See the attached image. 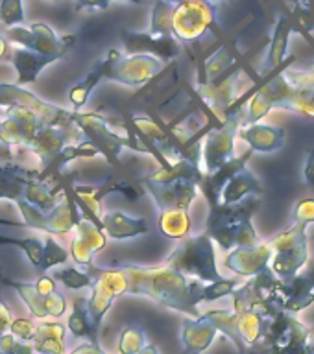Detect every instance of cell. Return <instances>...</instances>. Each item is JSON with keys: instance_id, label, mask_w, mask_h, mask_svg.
I'll return each instance as SVG.
<instances>
[{"instance_id": "74e56055", "label": "cell", "mask_w": 314, "mask_h": 354, "mask_svg": "<svg viewBox=\"0 0 314 354\" xmlns=\"http://www.w3.org/2000/svg\"><path fill=\"white\" fill-rule=\"evenodd\" d=\"M100 82H104V80H102V74H100V71L96 68V66H93V68L87 72V76L83 77L82 82H78L76 85L71 88L69 100H71L74 111H80L83 105L87 104L89 94H91V91H93Z\"/></svg>"}, {"instance_id": "ffe728a7", "label": "cell", "mask_w": 314, "mask_h": 354, "mask_svg": "<svg viewBox=\"0 0 314 354\" xmlns=\"http://www.w3.org/2000/svg\"><path fill=\"white\" fill-rule=\"evenodd\" d=\"M146 192L155 199L159 210L165 209H191L194 199L198 198V185L191 181H174L166 185L144 181L143 177L139 179Z\"/></svg>"}, {"instance_id": "d590c367", "label": "cell", "mask_w": 314, "mask_h": 354, "mask_svg": "<svg viewBox=\"0 0 314 354\" xmlns=\"http://www.w3.org/2000/svg\"><path fill=\"white\" fill-rule=\"evenodd\" d=\"M288 15L293 19L296 32L314 44V39L311 37L314 32V0H288Z\"/></svg>"}, {"instance_id": "d6a6232c", "label": "cell", "mask_w": 314, "mask_h": 354, "mask_svg": "<svg viewBox=\"0 0 314 354\" xmlns=\"http://www.w3.org/2000/svg\"><path fill=\"white\" fill-rule=\"evenodd\" d=\"M157 227L166 238L172 240H183L191 234L193 220L189 214V209H165L159 210Z\"/></svg>"}, {"instance_id": "c3c4849f", "label": "cell", "mask_w": 314, "mask_h": 354, "mask_svg": "<svg viewBox=\"0 0 314 354\" xmlns=\"http://www.w3.org/2000/svg\"><path fill=\"white\" fill-rule=\"evenodd\" d=\"M33 348L37 354H65V342L61 339H37L32 342Z\"/></svg>"}, {"instance_id": "681fc988", "label": "cell", "mask_w": 314, "mask_h": 354, "mask_svg": "<svg viewBox=\"0 0 314 354\" xmlns=\"http://www.w3.org/2000/svg\"><path fill=\"white\" fill-rule=\"evenodd\" d=\"M33 288H35V292L41 293V295H50V293L58 292V282H55L54 277L41 275L37 277V281L33 282Z\"/></svg>"}, {"instance_id": "94428289", "label": "cell", "mask_w": 314, "mask_h": 354, "mask_svg": "<svg viewBox=\"0 0 314 354\" xmlns=\"http://www.w3.org/2000/svg\"><path fill=\"white\" fill-rule=\"evenodd\" d=\"M52 2H54V0H52Z\"/></svg>"}, {"instance_id": "ee69618b", "label": "cell", "mask_w": 314, "mask_h": 354, "mask_svg": "<svg viewBox=\"0 0 314 354\" xmlns=\"http://www.w3.org/2000/svg\"><path fill=\"white\" fill-rule=\"evenodd\" d=\"M0 22L8 28L22 24L24 22L22 0H2L0 2Z\"/></svg>"}, {"instance_id": "11a10c76", "label": "cell", "mask_w": 314, "mask_h": 354, "mask_svg": "<svg viewBox=\"0 0 314 354\" xmlns=\"http://www.w3.org/2000/svg\"><path fill=\"white\" fill-rule=\"evenodd\" d=\"M111 4V0H78L76 10H83V8H94V10H107Z\"/></svg>"}, {"instance_id": "52a82bcc", "label": "cell", "mask_w": 314, "mask_h": 354, "mask_svg": "<svg viewBox=\"0 0 314 354\" xmlns=\"http://www.w3.org/2000/svg\"><path fill=\"white\" fill-rule=\"evenodd\" d=\"M166 63L157 59L150 54H121L116 50H110L105 57L96 63V68L102 74V80L107 82L139 87L144 83L152 82L155 76H159Z\"/></svg>"}, {"instance_id": "8d00e7d4", "label": "cell", "mask_w": 314, "mask_h": 354, "mask_svg": "<svg viewBox=\"0 0 314 354\" xmlns=\"http://www.w3.org/2000/svg\"><path fill=\"white\" fill-rule=\"evenodd\" d=\"M0 245H17L21 248L30 260V264L37 271H41V260H43V248L44 243L35 236L30 238H13V236H2L0 234Z\"/></svg>"}, {"instance_id": "7c38bea8", "label": "cell", "mask_w": 314, "mask_h": 354, "mask_svg": "<svg viewBox=\"0 0 314 354\" xmlns=\"http://www.w3.org/2000/svg\"><path fill=\"white\" fill-rule=\"evenodd\" d=\"M8 105H21L24 109L32 111L37 116L43 126L52 127H74L76 124L72 122L74 111L61 109L58 105L49 104L33 93L22 88V85L17 83H0V107Z\"/></svg>"}, {"instance_id": "3957f363", "label": "cell", "mask_w": 314, "mask_h": 354, "mask_svg": "<svg viewBox=\"0 0 314 354\" xmlns=\"http://www.w3.org/2000/svg\"><path fill=\"white\" fill-rule=\"evenodd\" d=\"M294 223L272 238L270 270L281 281H290L304 270L309 260L307 227L314 223V199L307 198L296 203L293 212Z\"/></svg>"}, {"instance_id": "6f0895ef", "label": "cell", "mask_w": 314, "mask_h": 354, "mask_svg": "<svg viewBox=\"0 0 314 354\" xmlns=\"http://www.w3.org/2000/svg\"><path fill=\"white\" fill-rule=\"evenodd\" d=\"M137 354H159V351H157V347H155L154 343H146Z\"/></svg>"}, {"instance_id": "f907efd6", "label": "cell", "mask_w": 314, "mask_h": 354, "mask_svg": "<svg viewBox=\"0 0 314 354\" xmlns=\"http://www.w3.org/2000/svg\"><path fill=\"white\" fill-rule=\"evenodd\" d=\"M11 146L6 138L4 126H2V118H0V160L2 162H17L15 157H13V151H11Z\"/></svg>"}, {"instance_id": "8992f818", "label": "cell", "mask_w": 314, "mask_h": 354, "mask_svg": "<svg viewBox=\"0 0 314 354\" xmlns=\"http://www.w3.org/2000/svg\"><path fill=\"white\" fill-rule=\"evenodd\" d=\"M165 264L182 271L183 275L193 277L202 282H215L224 279L216 268L215 242L207 231L180 240Z\"/></svg>"}, {"instance_id": "9a60e30c", "label": "cell", "mask_w": 314, "mask_h": 354, "mask_svg": "<svg viewBox=\"0 0 314 354\" xmlns=\"http://www.w3.org/2000/svg\"><path fill=\"white\" fill-rule=\"evenodd\" d=\"M72 122L76 124L80 131L87 137L89 142L94 144V148L98 149L100 155H104L105 160L111 166H121L119 155L124 148H130V138H124L116 135L104 116L96 115V113H82V111H74Z\"/></svg>"}, {"instance_id": "484cf974", "label": "cell", "mask_w": 314, "mask_h": 354, "mask_svg": "<svg viewBox=\"0 0 314 354\" xmlns=\"http://www.w3.org/2000/svg\"><path fill=\"white\" fill-rule=\"evenodd\" d=\"M294 32H296V26H294L288 11H285V13L277 17L276 26H274L270 46H268V55H266L265 66H263V76H268L274 71H277L283 61L287 59L288 39H290Z\"/></svg>"}, {"instance_id": "d6986e66", "label": "cell", "mask_w": 314, "mask_h": 354, "mask_svg": "<svg viewBox=\"0 0 314 354\" xmlns=\"http://www.w3.org/2000/svg\"><path fill=\"white\" fill-rule=\"evenodd\" d=\"M105 243H107L105 232L98 225H94L93 221L82 218L74 227V238L71 240V259L74 260V264L87 268L93 264L96 253L105 248Z\"/></svg>"}, {"instance_id": "2e32d148", "label": "cell", "mask_w": 314, "mask_h": 354, "mask_svg": "<svg viewBox=\"0 0 314 354\" xmlns=\"http://www.w3.org/2000/svg\"><path fill=\"white\" fill-rule=\"evenodd\" d=\"M0 281L17 290L22 303L26 304V308L35 319H46V317L60 319L67 314V299L60 290L50 295H41L35 292L33 282H19L13 279H6V277H0Z\"/></svg>"}, {"instance_id": "7dc6e473", "label": "cell", "mask_w": 314, "mask_h": 354, "mask_svg": "<svg viewBox=\"0 0 314 354\" xmlns=\"http://www.w3.org/2000/svg\"><path fill=\"white\" fill-rule=\"evenodd\" d=\"M10 332L17 339L32 343L33 334H35V323L32 319H26V317H19V319L11 321Z\"/></svg>"}, {"instance_id": "6da1fadb", "label": "cell", "mask_w": 314, "mask_h": 354, "mask_svg": "<svg viewBox=\"0 0 314 354\" xmlns=\"http://www.w3.org/2000/svg\"><path fill=\"white\" fill-rule=\"evenodd\" d=\"M296 55H287L281 66L268 76H263L244 111L246 124H255L270 111L283 109L305 118H314V63L302 71H290L288 66Z\"/></svg>"}, {"instance_id": "f546056e", "label": "cell", "mask_w": 314, "mask_h": 354, "mask_svg": "<svg viewBox=\"0 0 314 354\" xmlns=\"http://www.w3.org/2000/svg\"><path fill=\"white\" fill-rule=\"evenodd\" d=\"M202 177H204V170L200 168V165L191 162L187 159H176L172 160L171 166H166V168L159 166L157 170H154L143 179L150 183H157V185H166V183L174 181H191L194 185H200Z\"/></svg>"}, {"instance_id": "91938a15", "label": "cell", "mask_w": 314, "mask_h": 354, "mask_svg": "<svg viewBox=\"0 0 314 354\" xmlns=\"http://www.w3.org/2000/svg\"><path fill=\"white\" fill-rule=\"evenodd\" d=\"M111 2H113V0H111ZM119 2H121V0H119ZM124 2H135V4H139V2H143V0H124Z\"/></svg>"}, {"instance_id": "bcb514c9", "label": "cell", "mask_w": 314, "mask_h": 354, "mask_svg": "<svg viewBox=\"0 0 314 354\" xmlns=\"http://www.w3.org/2000/svg\"><path fill=\"white\" fill-rule=\"evenodd\" d=\"M0 353L2 354H37L30 342L17 339L11 332L0 336Z\"/></svg>"}, {"instance_id": "4dcf8cb0", "label": "cell", "mask_w": 314, "mask_h": 354, "mask_svg": "<svg viewBox=\"0 0 314 354\" xmlns=\"http://www.w3.org/2000/svg\"><path fill=\"white\" fill-rule=\"evenodd\" d=\"M96 155H100L98 149L94 148V144L89 142L87 138L82 140L80 144H67V146H63L60 153L50 160L49 166H44L43 170H39L37 179L39 181H46V177H60V170L63 166L69 165L71 160L93 159Z\"/></svg>"}, {"instance_id": "816d5d0a", "label": "cell", "mask_w": 314, "mask_h": 354, "mask_svg": "<svg viewBox=\"0 0 314 354\" xmlns=\"http://www.w3.org/2000/svg\"><path fill=\"white\" fill-rule=\"evenodd\" d=\"M304 183L309 188H314V148H309L304 166Z\"/></svg>"}, {"instance_id": "7bdbcfd3", "label": "cell", "mask_w": 314, "mask_h": 354, "mask_svg": "<svg viewBox=\"0 0 314 354\" xmlns=\"http://www.w3.org/2000/svg\"><path fill=\"white\" fill-rule=\"evenodd\" d=\"M69 260V253L55 242L54 236H46L43 248V260H41V271H46L58 264H63Z\"/></svg>"}, {"instance_id": "b9f144b4", "label": "cell", "mask_w": 314, "mask_h": 354, "mask_svg": "<svg viewBox=\"0 0 314 354\" xmlns=\"http://www.w3.org/2000/svg\"><path fill=\"white\" fill-rule=\"evenodd\" d=\"M241 284L238 277H233V279H220V281L215 282H205L204 286V303H213V301H218V299L226 297V295H232V292Z\"/></svg>"}, {"instance_id": "8fae6325", "label": "cell", "mask_w": 314, "mask_h": 354, "mask_svg": "<svg viewBox=\"0 0 314 354\" xmlns=\"http://www.w3.org/2000/svg\"><path fill=\"white\" fill-rule=\"evenodd\" d=\"M243 111L232 113L224 116L222 120L205 131L204 146H202V160H204L205 174L218 170L222 165L235 157V138H237L238 127L243 126Z\"/></svg>"}, {"instance_id": "ba28073f", "label": "cell", "mask_w": 314, "mask_h": 354, "mask_svg": "<svg viewBox=\"0 0 314 354\" xmlns=\"http://www.w3.org/2000/svg\"><path fill=\"white\" fill-rule=\"evenodd\" d=\"M174 4L172 10V37L180 43H196L207 33L218 32L216 8L211 0H168Z\"/></svg>"}, {"instance_id": "680465c9", "label": "cell", "mask_w": 314, "mask_h": 354, "mask_svg": "<svg viewBox=\"0 0 314 354\" xmlns=\"http://www.w3.org/2000/svg\"><path fill=\"white\" fill-rule=\"evenodd\" d=\"M307 351H309V354H314V337H311L309 345H307Z\"/></svg>"}, {"instance_id": "7a4b0ae2", "label": "cell", "mask_w": 314, "mask_h": 354, "mask_svg": "<svg viewBox=\"0 0 314 354\" xmlns=\"http://www.w3.org/2000/svg\"><path fill=\"white\" fill-rule=\"evenodd\" d=\"M128 275V293L146 295L166 308L198 317L200 304L204 303L205 282L183 275L172 266L163 264L155 268L124 264Z\"/></svg>"}, {"instance_id": "30bf717a", "label": "cell", "mask_w": 314, "mask_h": 354, "mask_svg": "<svg viewBox=\"0 0 314 354\" xmlns=\"http://www.w3.org/2000/svg\"><path fill=\"white\" fill-rule=\"evenodd\" d=\"M61 188L65 192V199L49 212H43L24 199H19L17 207L21 210L22 225L35 229V231L49 232V234H69L74 231L78 221L82 220V214L72 198L71 185H61Z\"/></svg>"}, {"instance_id": "f6af8a7d", "label": "cell", "mask_w": 314, "mask_h": 354, "mask_svg": "<svg viewBox=\"0 0 314 354\" xmlns=\"http://www.w3.org/2000/svg\"><path fill=\"white\" fill-rule=\"evenodd\" d=\"M67 334V325H63L61 321L52 319L44 321L41 319V323H35V334H33L32 342H37V339H61L65 342Z\"/></svg>"}, {"instance_id": "e0dca14e", "label": "cell", "mask_w": 314, "mask_h": 354, "mask_svg": "<svg viewBox=\"0 0 314 354\" xmlns=\"http://www.w3.org/2000/svg\"><path fill=\"white\" fill-rule=\"evenodd\" d=\"M121 41L126 54H150L163 63L176 59L182 54V43L172 35H150L148 32L121 30Z\"/></svg>"}, {"instance_id": "5bb4252c", "label": "cell", "mask_w": 314, "mask_h": 354, "mask_svg": "<svg viewBox=\"0 0 314 354\" xmlns=\"http://www.w3.org/2000/svg\"><path fill=\"white\" fill-rule=\"evenodd\" d=\"M4 33L10 43L21 44L22 48L32 50L37 54L54 55L58 59L65 57L69 48L76 43V35L58 37L54 30L43 22H35L30 28L17 24V26H10L8 30H4Z\"/></svg>"}, {"instance_id": "d4e9b609", "label": "cell", "mask_w": 314, "mask_h": 354, "mask_svg": "<svg viewBox=\"0 0 314 354\" xmlns=\"http://www.w3.org/2000/svg\"><path fill=\"white\" fill-rule=\"evenodd\" d=\"M55 61H60L54 55H44L32 52L28 48H15L11 50L10 63L17 72V85H30L37 82L39 74L44 66L52 65Z\"/></svg>"}, {"instance_id": "ab89813d", "label": "cell", "mask_w": 314, "mask_h": 354, "mask_svg": "<svg viewBox=\"0 0 314 354\" xmlns=\"http://www.w3.org/2000/svg\"><path fill=\"white\" fill-rule=\"evenodd\" d=\"M146 334L141 326L130 325L126 326L119 339V353L121 354H137L146 345Z\"/></svg>"}, {"instance_id": "cb8c5ba5", "label": "cell", "mask_w": 314, "mask_h": 354, "mask_svg": "<svg viewBox=\"0 0 314 354\" xmlns=\"http://www.w3.org/2000/svg\"><path fill=\"white\" fill-rule=\"evenodd\" d=\"M216 334L218 330L215 328V325L204 314H200L198 317L183 321L180 339H182V345L187 354H202L213 345Z\"/></svg>"}, {"instance_id": "836d02e7", "label": "cell", "mask_w": 314, "mask_h": 354, "mask_svg": "<svg viewBox=\"0 0 314 354\" xmlns=\"http://www.w3.org/2000/svg\"><path fill=\"white\" fill-rule=\"evenodd\" d=\"M204 315L215 325L216 330L232 339L238 354H246L248 345L243 342V337L238 334V319L233 310H207V312H204Z\"/></svg>"}, {"instance_id": "83f0119b", "label": "cell", "mask_w": 314, "mask_h": 354, "mask_svg": "<svg viewBox=\"0 0 314 354\" xmlns=\"http://www.w3.org/2000/svg\"><path fill=\"white\" fill-rule=\"evenodd\" d=\"M102 231L113 240H128L150 232V223L144 218H132L124 212L113 210L102 214Z\"/></svg>"}, {"instance_id": "9f6ffc18", "label": "cell", "mask_w": 314, "mask_h": 354, "mask_svg": "<svg viewBox=\"0 0 314 354\" xmlns=\"http://www.w3.org/2000/svg\"><path fill=\"white\" fill-rule=\"evenodd\" d=\"M11 44L6 37L4 30H2V22H0V63L2 61H10V54H11Z\"/></svg>"}, {"instance_id": "9c48e42d", "label": "cell", "mask_w": 314, "mask_h": 354, "mask_svg": "<svg viewBox=\"0 0 314 354\" xmlns=\"http://www.w3.org/2000/svg\"><path fill=\"white\" fill-rule=\"evenodd\" d=\"M91 279H93V286H91V297L87 299V314L89 321L96 332L104 315L111 308V304L116 297H121L128 293V275L122 266L119 268H96L94 264L85 268Z\"/></svg>"}, {"instance_id": "5b68a950", "label": "cell", "mask_w": 314, "mask_h": 354, "mask_svg": "<svg viewBox=\"0 0 314 354\" xmlns=\"http://www.w3.org/2000/svg\"><path fill=\"white\" fill-rule=\"evenodd\" d=\"M309 328L296 315L277 310L268 317L259 342L248 347L246 354H309Z\"/></svg>"}, {"instance_id": "4316f807", "label": "cell", "mask_w": 314, "mask_h": 354, "mask_svg": "<svg viewBox=\"0 0 314 354\" xmlns=\"http://www.w3.org/2000/svg\"><path fill=\"white\" fill-rule=\"evenodd\" d=\"M39 170L24 168L19 162H4L0 166V199H10L17 203L24 198L26 185L32 179H37Z\"/></svg>"}, {"instance_id": "ac0fdd59", "label": "cell", "mask_w": 314, "mask_h": 354, "mask_svg": "<svg viewBox=\"0 0 314 354\" xmlns=\"http://www.w3.org/2000/svg\"><path fill=\"white\" fill-rule=\"evenodd\" d=\"M272 248L268 242H257L254 245H243V248H233L227 251L224 266L233 271L237 277L250 279L257 275L261 271L270 268Z\"/></svg>"}, {"instance_id": "7402d4cb", "label": "cell", "mask_w": 314, "mask_h": 354, "mask_svg": "<svg viewBox=\"0 0 314 354\" xmlns=\"http://www.w3.org/2000/svg\"><path fill=\"white\" fill-rule=\"evenodd\" d=\"M237 137L243 138L252 151L274 153L283 148L287 133L279 126H268V124L255 122V124H246V126L238 127Z\"/></svg>"}, {"instance_id": "277c9868", "label": "cell", "mask_w": 314, "mask_h": 354, "mask_svg": "<svg viewBox=\"0 0 314 354\" xmlns=\"http://www.w3.org/2000/svg\"><path fill=\"white\" fill-rule=\"evenodd\" d=\"M259 203V196H248L238 203H218L211 207L205 231L224 251L261 242L259 234L252 223V216Z\"/></svg>"}, {"instance_id": "f1b7e54d", "label": "cell", "mask_w": 314, "mask_h": 354, "mask_svg": "<svg viewBox=\"0 0 314 354\" xmlns=\"http://www.w3.org/2000/svg\"><path fill=\"white\" fill-rule=\"evenodd\" d=\"M248 196H263V185L257 177L254 176V171H250L246 166L237 170L229 177V181L224 185L220 192V203L232 205L243 201Z\"/></svg>"}, {"instance_id": "603a6c76", "label": "cell", "mask_w": 314, "mask_h": 354, "mask_svg": "<svg viewBox=\"0 0 314 354\" xmlns=\"http://www.w3.org/2000/svg\"><path fill=\"white\" fill-rule=\"evenodd\" d=\"M252 155H254V151L248 148V151H244V153L238 155V157H232V159L227 160L226 165H222L218 170L211 171V174H205L204 171V177H202V181H200L198 185V192L204 194L205 201L209 203V209L220 203V192L222 188H224V185L229 181V177H232L235 171L246 166V162H248Z\"/></svg>"}, {"instance_id": "60d3db41", "label": "cell", "mask_w": 314, "mask_h": 354, "mask_svg": "<svg viewBox=\"0 0 314 354\" xmlns=\"http://www.w3.org/2000/svg\"><path fill=\"white\" fill-rule=\"evenodd\" d=\"M54 279H58L69 290H91L93 286V279L87 271L76 270V268H65V270L55 271Z\"/></svg>"}, {"instance_id": "e575fe53", "label": "cell", "mask_w": 314, "mask_h": 354, "mask_svg": "<svg viewBox=\"0 0 314 354\" xmlns=\"http://www.w3.org/2000/svg\"><path fill=\"white\" fill-rule=\"evenodd\" d=\"M67 330L71 332L72 336L85 337L87 342L98 343V332L94 330L87 314V299L76 297L72 303V312L69 314L67 319Z\"/></svg>"}, {"instance_id": "44dd1931", "label": "cell", "mask_w": 314, "mask_h": 354, "mask_svg": "<svg viewBox=\"0 0 314 354\" xmlns=\"http://www.w3.org/2000/svg\"><path fill=\"white\" fill-rule=\"evenodd\" d=\"M74 133H80L76 126L74 127H52V126H43L35 135L24 146V151L37 155L41 165L49 166L50 160L54 159L55 155L60 153L63 146L69 144Z\"/></svg>"}, {"instance_id": "6125c7cd", "label": "cell", "mask_w": 314, "mask_h": 354, "mask_svg": "<svg viewBox=\"0 0 314 354\" xmlns=\"http://www.w3.org/2000/svg\"><path fill=\"white\" fill-rule=\"evenodd\" d=\"M313 270H314V268H313Z\"/></svg>"}, {"instance_id": "1f68e13d", "label": "cell", "mask_w": 314, "mask_h": 354, "mask_svg": "<svg viewBox=\"0 0 314 354\" xmlns=\"http://www.w3.org/2000/svg\"><path fill=\"white\" fill-rule=\"evenodd\" d=\"M22 199L33 205V207H37L39 210H43V212H49V210L54 209L55 205H60L65 199V192H63L61 185L55 188H50L46 181L32 179L26 185L24 198Z\"/></svg>"}, {"instance_id": "f35d334b", "label": "cell", "mask_w": 314, "mask_h": 354, "mask_svg": "<svg viewBox=\"0 0 314 354\" xmlns=\"http://www.w3.org/2000/svg\"><path fill=\"white\" fill-rule=\"evenodd\" d=\"M172 10H174V4L168 0H155L152 21H150V35H172Z\"/></svg>"}, {"instance_id": "4fadbf2b", "label": "cell", "mask_w": 314, "mask_h": 354, "mask_svg": "<svg viewBox=\"0 0 314 354\" xmlns=\"http://www.w3.org/2000/svg\"><path fill=\"white\" fill-rule=\"evenodd\" d=\"M72 198L76 203L80 214L85 220L93 221L94 225L102 229V199L111 192H122L130 201L141 198L137 188L128 181L126 177H110L107 181L98 187H87V185H71Z\"/></svg>"}, {"instance_id": "db71d44e", "label": "cell", "mask_w": 314, "mask_h": 354, "mask_svg": "<svg viewBox=\"0 0 314 354\" xmlns=\"http://www.w3.org/2000/svg\"><path fill=\"white\" fill-rule=\"evenodd\" d=\"M65 354H105V353L98 347V343L85 342V343H82L80 347L72 348L71 353H65Z\"/></svg>"}, {"instance_id": "f5cc1de1", "label": "cell", "mask_w": 314, "mask_h": 354, "mask_svg": "<svg viewBox=\"0 0 314 354\" xmlns=\"http://www.w3.org/2000/svg\"><path fill=\"white\" fill-rule=\"evenodd\" d=\"M11 321H13V315H11L10 306L6 304L4 299L0 297V336L6 334V332H10Z\"/></svg>"}]
</instances>
